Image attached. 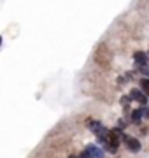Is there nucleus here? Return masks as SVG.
Masks as SVG:
<instances>
[{"label": "nucleus", "mask_w": 149, "mask_h": 158, "mask_svg": "<svg viewBox=\"0 0 149 158\" xmlns=\"http://www.w3.org/2000/svg\"><path fill=\"white\" fill-rule=\"evenodd\" d=\"M123 132L121 130H111L107 132V135H105V146L109 149L111 153H116V146H119V141L123 139Z\"/></svg>", "instance_id": "1"}, {"label": "nucleus", "mask_w": 149, "mask_h": 158, "mask_svg": "<svg viewBox=\"0 0 149 158\" xmlns=\"http://www.w3.org/2000/svg\"><path fill=\"white\" fill-rule=\"evenodd\" d=\"M123 142L126 144V148H128L130 151H133V153H139V151H140V142H139V139H135V137L123 135Z\"/></svg>", "instance_id": "2"}, {"label": "nucleus", "mask_w": 149, "mask_h": 158, "mask_svg": "<svg viewBox=\"0 0 149 158\" xmlns=\"http://www.w3.org/2000/svg\"><path fill=\"white\" fill-rule=\"evenodd\" d=\"M130 98L137 100L139 104H142V106L147 104V95H146L142 90H132V91H130Z\"/></svg>", "instance_id": "3"}, {"label": "nucleus", "mask_w": 149, "mask_h": 158, "mask_svg": "<svg viewBox=\"0 0 149 158\" xmlns=\"http://www.w3.org/2000/svg\"><path fill=\"white\" fill-rule=\"evenodd\" d=\"M133 60H135V63L139 67H144V65H147L149 56H147V53H144V51H135L133 53Z\"/></svg>", "instance_id": "4"}, {"label": "nucleus", "mask_w": 149, "mask_h": 158, "mask_svg": "<svg viewBox=\"0 0 149 158\" xmlns=\"http://www.w3.org/2000/svg\"><path fill=\"white\" fill-rule=\"evenodd\" d=\"M86 151H88V155H90L91 158H103V151L98 146H93L91 144V146H88Z\"/></svg>", "instance_id": "5"}, {"label": "nucleus", "mask_w": 149, "mask_h": 158, "mask_svg": "<svg viewBox=\"0 0 149 158\" xmlns=\"http://www.w3.org/2000/svg\"><path fill=\"white\" fill-rule=\"evenodd\" d=\"M142 116H144V109H135L132 113V123H140L142 121Z\"/></svg>", "instance_id": "6"}, {"label": "nucleus", "mask_w": 149, "mask_h": 158, "mask_svg": "<svg viewBox=\"0 0 149 158\" xmlns=\"http://www.w3.org/2000/svg\"><path fill=\"white\" fill-rule=\"evenodd\" d=\"M140 90H142L146 95H149V79H142V81H140Z\"/></svg>", "instance_id": "7"}, {"label": "nucleus", "mask_w": 149, "mask_h": 158, "mask_svg": "<svg viewBox=\"0 0 149 158\" xmlns=\"http://www.w3.org/2000/svg\"><path fill=\"white\" fill-rule=\"evenodd\" d=\"M144 118L149 119V107H144Z\"/></svg>", "instance_id": "8"}, {"label": "nucleus", "mask_w": 149, "mask_h": 158, "mask_svg": "<svg viewBox=\"0 0 149 158\" xmlns=\"http://www.w3.org/2000/svg\"><path fill=\"white\" fill-rule=\"evenodd\" d=\"M0 44H2V37H0Z\"/></svg>", "instance_id": "9"}, {"label": "nucleus", "mask_w": 149, "mask_h": 158, "mask_svg": "<svg viewBox=\"0 0 149 158\" xmlns=\"http://www.w3.org/2000/svg\"><path fill=\"white\" fill-rule=\"evenodd\" d=\"M70 158H75V156H70Z\"/></svg>", "instance_id": "10"}, {"label": "nucleus", "mask_w": 149, "mask_h": 158, "mask_svg": "<svg viewBox=\"0 0 149 158\" xmlns=\"http://www.w3.org/2000/svg\"><path fill=\"white\" fill-rule=\"evenodd\" d=\"M147 56H149V53H147Z\"/></svg>", "instance_id": "11"}]
</instances>
